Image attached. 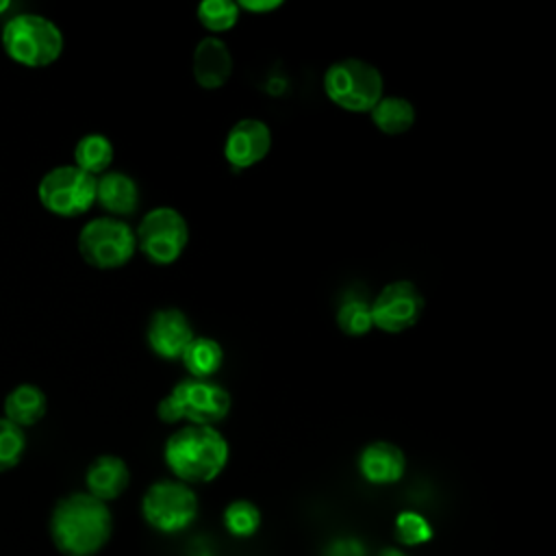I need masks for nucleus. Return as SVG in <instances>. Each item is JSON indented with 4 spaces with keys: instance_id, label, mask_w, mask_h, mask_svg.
I'll list each match as a JSON object with an SVG mask.
<instances>
[{
    "instance_id": "nucleus-1",
    "label": "nucleus",
    "mask_w": 556,
    "mask_h": 556,
    "mask_svg": "<svg viewBox=\"0 0 556 556\" xmlns=\"http://www.w3.org/2000/svg\"><path fill=\"white\" fill-rule=\"evenodd\" d=\"M111 534L109 506L87 491L61 497L50 513V539L63 556H96Z\"/></svg>"
},
{
    "instance_id": "nucleus-2",
    "label": "nucleus",
    "mask_w": 556,
    "mask_h": 556,
    "mask_svg": "<svg viewBox=\"0 0 556 556\" xmlns=\"http://www.w3.org/2000/svg\"><path fill=\"white\" fill-rule=\"evenodd\" d=\"M230 456L228 441L215 426H182L165 443L163 458L176 480L185 484L215 480Z\"/></svg>"
},
{
    "instance_id": "nucleus-3",
    "label": "nucleus",
    "mask_w": 556,
    "mask_h": 556,
    "mask_svg": "<svg viewBox=\"0 0 556 556\" xmlns=\"http://www.w3.org/2000/svg\"><path fill=\"white\" fill-rule=\"evenodd\" d=\"M4 52L24 67L52 65L63 52L61 28L37 13H22L11 17L0 35Z\"/></svg>"
},
{
    "instance_id": "nucleus-4",
    "label": "nucleus",
    "mask_w": 556,
    "mask_h": 556,
    "mask_svg": "<svg viewBox=\"0 0 556 556\" xmlns=\"http://www.w3.org/2000/svg\"><path fill=\"white\" fill-rule=\"evenodd\" d=\"M230 410V393L211 380H182L156 406L165 424L187 419L193 426H215Z\"/></svg>"
},
{
    "instance_id": "nucleus-5",
    "label": "nucleus",
    "mask_w": 556,
    "mask_h": 556,
    "mask_svg": "<svg viewBox=\"0 0 556 556\" xmlns=\"http://www.w3.org/2000/svg\"><path fill=\"white\" fill-rule=\"evenodd\" d=\"M382 74L367 61L343 59L332 63L324 74L326 96L345 111L365 113L382 98Z\"/></svg>"
},
{
    "instance_id": "nucleus-6",
    "label": "nucleus",
    "mask_w": 556,
    "mask_h": 556,
    "mask_svg": "<svg viewBox=\"0 0 556 556\" xmlns=\"http://www.w3.org/2000/svg\"><path fill=\"white\" fill-rule=\"evenodd\" d=\"M198 495L180 480H159L150 484L141 497V515L146 523L163 534L187 530L198 517Z\"/></svg>"
},
{
    "instance_id": "nucleus-7",
    "label": "nucleus",
    "mask_w": 556,
    "mask_h": 556,
    "mask_svg": "<svg viewBox=\"0 0 556 556\" xmlns=\"http://www.w3.org/2000/svg\"><path fill=\"white\" fill-rule=\"evenodd\" d=\"M78 252L91 267H122L137 252L135 230L117 217H96L83 226L78 235Z\"/></svg>"
},
{
    "instance_id": "nucleus-8",
    "label": "nucleus",
    "mask_w": 556,
    "mask_h": 556,
    "mask_svg": "<svg viewBox=\"0 0 556 556\" xmlns=\"http://www.w3.org/2000/svg\"><path fill=\"white\" fill-rule=\"evenodd\" d=\"M37 195L52 215L76 217L96 204V176L76 165H59L41 176Z\"/></svg>"
},
{
    "instance_id": "nucleus-9",
    "label": "nucleus",
    "mask_w": 556,
    "mask_h": 556,
    "mask_svg": "<svg viewBox=\"0 0 556 556\" xmlns=\"http://www.w3.org/2000/svg\"><path fill=\"white\" fill-rule=\"evenodd\" d=\"M141 254L156 265H169L180 258L189 241L185 217L172 206H159L141 217L135 232Z\"/></svg>"
},
{
    "instance_id": "nucleus-10",
    "label": "nucleus",
    "mask_w": 556,
    "mask_h": 556,
    "mask_svg": "<svg viewBox=\"0 0 556 556\" xmlns=\"http://www.w3.org/2000/svg\"><path fill=\"white\" fill-rule=\"evenodd\" d=\"M371 321L384 332H404L417 324L424 311V295L410 280L389 282L369 304Z\"/></svg>"
},
{
    "instance_id": "nucleus-11",
    "label": "nucleus",
    "mask_w": 556,
    "mask_h": 556,
    "mask_svg": "<svg viewBox=\"0 0 556 556\" xmlns=\"http://www.w3.org/2000/svg\"><path fill=\"white\" fill-rule=\"evenodd\" d=\"M271 148V132L256 117L239 119L226 135L224 156L235 169H248L263 161Z\"/></svg>"
},
{
    "instance_id": "nucleus-12",
    "label": "nucleus",
    "mask_w": 556,
    "mask_h": 556,
    "mask_svg": "<svg viewBox=\"0 0 556 556\" xmlns=\"http://www.w3.org/2000/svg\"><path fill=\"white\" fill-rule=\"evenodd\" d=\"M193 330L187 315L178 308H161L150 317L148 345L161 358H180L185 348L191 343Z\"/></svg>"
},
{
    "instance_id": "nucleus-13",
    "label": "nucleus",
    "mask_w": 556,
    "mask_h": 556,
    "mask_svg": "<svg viewBox=\"0 0 556 556\" xmlns=\"http://www.w3.org/2000/svg\"><path fill=\"white\" fill-rule=\"evenodd\" d=\"M406 456L389 441H374L358 454V473L371 484H393L404 476Z\"/></svg>"
},
{
    "instance_id": "nucleus-14",
    "label": "nucleus",
    "mask_w": 556,
    "mask_h": 556,
    "mask_svg": "<svg viewBox=\"0 0 556 556\" xmlns=\"http://www.w3.org/2000/svg\"><path fill=\"white\" fill-rule=\"evenodd\" d=\"M193 76L204 89H219L232 74V56L219 37H204L193 52Z\"/></svg>"
},
{
    "instance_id": "nucleus-15",
    "label": "nucleus",
    "mask_w": 556,
    "mask_h": 556,
    "mask_svg": "<svg viewBox=\"0 0 556 556\" xmlns=\"http://www.w3.org/2000/svg\"><path fill=\"white\" fill-rule=\"evenodd\" d=\"M128 482H130L128 465L113 454H102L96 460H91L85 473L87 493L104 504L119 497L128 489Z\"/></svg>"
},
{
    "instance_id": "nucleus-16",
    "label": "nucleus",
    "mask_w": 556,
    "mask_h": 556,
    "mask_svg": "<svg viewBox=\"0 0 556 556\" xmlns=\"http://www.w3.org/2000/svg\"><path fill=\"white\" fill-rule=\"evenodd\" d=\"M96 202L111 213V217L132 215L139 204L137 182L124 172H104L96 178Z\"/></svg>"
},
{
    "instance_id": "nucleus-17",
    "label": "nucleus",
    "mask_w": 556,
    "mask_h": 556,
    "mask_svg": "<svg viewBox=\"0 0 556 556\" xmlns=\"http://www.w3.org/2000/svg\"><path fill=\"white\" fill-rule=\"evenodd\" d=\"M46 408H48V400H46V393L35 387V384H17L15 389H11L4 397V404H2V410H4V419L15 424L17 428H28V426H35L43 419L46 415Z\"/></svg>"
},
{
    "instance_id": "nucleus-18",
    "label": "nucleus",
    "mask_w": 556,
    "mask_h": 556,
    "mask_svg": "<svg viewBox=\"0 0 556 556\" xmlns=\"http://www.w3.org/2000/svg\"><path fill=\"white\" fill-rule=\"evenodd\" d=\"M180 361L185 363V369L191 374V378L208 380L213 374L219 371L224 363V350L211 337H193L191 343L185 348Z\"/></svg>"
},
{
    "instance_id": "nucleus-19",
    "label": "nucleus",
    "mask_w": 556,
    "mask_h": 556,
    "mask_svg": "<svg viewBox=\"0 0 556 556\" xmlns=\"http://www.w3.org/2000/svg\"><path fill=\"white\" fill-rule=\"evenodd\" d=\"M371 122L384 135H402L415 124V109L406 98L382 96L369 111Z\"/></svg>"
},
{
    "instance_id": "nucleus-20",
    "label": "nucleus",
    "mask_w": 556,
    "mask_h": 556,
    "mask_svg": "<svg viewBox=\"0 0 556 556\" xmlns=\"http://www.w3.org/2000/svg\"><path fill=\"white\" fill-rule=\"evenodd\" d=\"M113 163V143L100 132H89L74 146V165L91 176L104 174Z\"/></svg>"
},
{
    "instance_id": "nucleus-21",
    "label": "nucleus",
    "mask_w": 556,
    "mask_h": 556,
    "mask_svg": "<svg viewBox=\"0 0 556 556\" xmlns=\"http://www.w3.org/2000/svg\"><path fill=\"white\" fill-rule=\"evenodd\" d=\"M224 526L232 536L248 539L261 528V510L250 500H235L224 510Z\"/></svg>"
},
{
    "instance_id": "nucleus-22",
    "label": "nucleus",
    "mask_w": 556,
    "mask_h": 556,
    "mask_svg": "<svg viewBox=\"0 0 556 556\" xmlns=\"http://www.w3.org/2000/svg\"><path fill=\"white\" fill-rule=\"evenodd\" d=\"M337 324L350 337L367 334L374 328L369 302L361 298H345L337 311Z\"/></svg>"
},
{
    "instance_id": "nucleus-23",
    "label": "nucleus",
    "mask_w": 556,
    "mask_h": 556,
    "mask_svg": "<svg viewBox=\"0 0 556 556\" xmlns=\"http://www.w3.org/2000/svg\"><path fill=\"white\" fill-rule=\"evenodd\" d=\"M239 11V4L230 0H204L198 7V20L206 30L224 33L237 24Z\"/></svg>"
},
{
    "instance_id": "nucleus-24",
    "label": "nucleus",
    "mask_w": 556,
    "mask_h": 556,
    "mask_svg": "<svg viewBox=\"0 0 556 556\" xmlns=\"http://www.w3.org/2000/svg\"><path fill=\"white\" fill-rule=\"evenodd\" d=\"M26 452V434L15 424L0 417V473L13 469Z\"/></svg>"
},
{
    "instance_id": "nucleus-25",
    "label": "nucleus",
    "mask_w": 556,
    "mask_h": 556,
    "mask_svg": "<svg viewBox=\"0 0 556 556\" xmlns=\"http://www.w3.org/2000/svg\"><path fill=\"white\" fill-rule=\"evenodd\" d=\"M432 536V528L430 523L413 513V510H404L397 515L395 519V539L402 543V545H419L424 541H428Z\"/></svg>"
},
{
    "instance_id": "nucleus-26",
    "label": "nucleus",
    "mask_w": 556,
    "mask_h": 556,
    "mask_svg": "<svg viewBox=\"0 0 556 556\" xmlns=\"http://www.w3.org/2000/svg\"><path fill=\"white\" fill-rule=\"evenodd\" d=\"M365 549L356 539H337L328 545V556H363Z\"/></svg>"
},
{
    "instance_id": "nucleus-27",
    "label": "nucleus",
    "mask_w": 556,
    "mask_h": 556,
    "mask_svg": "<svg viewBox=\"0 0 556 556\" xmlns=\"http://www.w3.org/2000/svg\"><path fill=\"white\" fill-rule=\"evenodd\" d=\"M237 4H239V9H243V11L267 13V11L278 9L282 2H280V0H241V2H237Z\"/></svg>"
},
{
    "instance_id": "nucleus-28",
    "label": "nucleus",
    "mask_w": 556,
    "mask_h": 556,
    "mask_svg": "<svg viewBox=\"0 0 556 556\" xmlns=\"http://www.w3.org/2000/svg\"><path fill=\"white\" fill-rule=\"evenodd\" d=\"M376 556H408V554L404 549H400V547H384Z\"/></svg>"
},
{
    "instance_id": "nucleus-29",
    "label": "nucleus",
    "mask_w": 556,
    "mask_h": 556,
    "mask_svg": "<svg viewBox=\"0 0 556 556\" xmlns=\"http://www.w3.org/2000/svg\"><path fill=\"white\" fill-rule=\"evenodd\" d=\"M9 9V0H0V15Z\"/></svg>"
}]
</instances>
